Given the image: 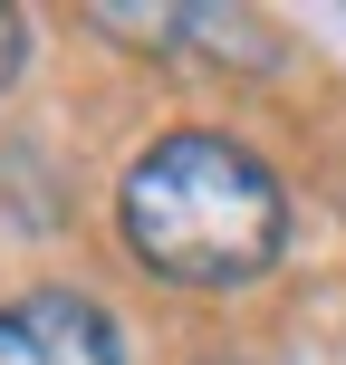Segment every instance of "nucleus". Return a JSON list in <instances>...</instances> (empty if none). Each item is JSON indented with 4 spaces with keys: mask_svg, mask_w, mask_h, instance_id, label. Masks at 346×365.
Here are the masks:
<instances>
[{
    "mask_svg": "<svg viewBox=\"0 0 346 365\" xmlns=\"http://www.w3.org/2000/svg\"><path fill=\"white\" fill-rule=\"evenodd\" d=\"M126 250L173 289H250L289 240V192L231 135H154L116 182Z\"/></svg>",
    "mask_w": 346,
    "mask_h": 365,
    "instance_id": "obj_1",
    "label": "nucleus"
},
{
    "mask_svg": "<svg viewBox=\"0 0 346 365\" xmlns=\"http://www.w3.org/2000/svg\"><path fill=\"white\" fill-rule=\"evenodd\" d=\"M0 365H126V336L96 298L77 289H29L0 308Z\"/></svg>",
    "mask_w": 346,
    "mask_h": 365,
    "instance_id": "obj_2",
    "label": "nucleus"
},
{
    "mask_svg": "<svg viewBox=\"0 0 346 365\" xmlns=\"http://www.w3.org/2000/svg\"><path fill=\"white\" fill-rule=\"evenodd\" d=\"M19 68H29V19H19V10H0V87H10Z\"/></svg>",
    "mask_w": 346,
    "mask_h": 365,
    "instance_id": "obj_3",
    "label": "nucleus"
}]
</instances>
